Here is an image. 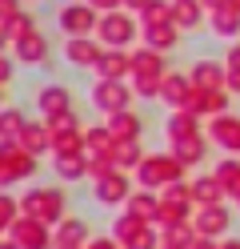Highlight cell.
I'll use <instances>...</instances> for the list:
<instances>
[{
    "mask_svg": "<svg viewBox=\"0 0 240 249\" xmlns=\"http://www.w3.org/2000/svg\"><path fill=\"white\" fill-rule=\"evenodd\" d=\"M200 121H204V117L188 113V108H172L168 121H164V141L172 145V141H188V137H200V133H204V129H200Z\"/></svg>",
    "mask_w": 240,
    "mask_h": 249,
    "instance_id": "d6986e66",
    "label": "cell"
},
{
    "mask_svg": "<svg viewBox=\"0 0 240 249\" xmlns=\"http://www.w3.org/2000/svg\"><path fill=\"white\" fill-rule=\"evenodd\" d=\"M184 173H188V165L168 149V153H144V161L136 165V173H132V177H136L140 189L160 193V189H168V185L184 181Z\"/></svg>",
    "mask_w": 240,
    "mask_h": 249,
    "instance_id": "6da1fadb",
    "label": "cell"
},
{
    "mask_svg": "<svg viewBox=\"0 0 240 249\" xmlns=\"http://www.w3.org/2000/svg\"><path fill=\"white\" fill-rule=\"evenodd\" d=\"M208 145H212V141H208V133H200V137H188V141H172L168 149H172L188 169H196V165L208 157Z\"/></svg>",
    "mask_w": 240,
    "mask_h": 249,
    "instance_id": "4316f807",
    "label": "cell"
},
{
    "mask_svg": "<svg viewBox=\"0 0 240 249\" xmlns=\"http://www.w3.org/2000/svg\"><path fill=\"white\" fill-rule=\"evenodd\" d=\"M228 92H232V97H240V72H228Z\"/></svg>",
    "mask_w": 240,
    "mask_h": 249,
    "instance_id": "bcb514c9",
    "label": "cell"
},
{
    "mask_svg": "<svg viewBox=\"0 0 240 249\" xmlns=\"http://www.w3.org/2000/svg\"><path fill=\"white\" fill-rule=\"evenodd\" d=\"M52 173L72 185V181H84L88 177V153H52Z\"/></svg>",
    "mask_w": 240,
    "mask_h": 249,
    "instance_id": "603a6c76",
    "label": "cell"
},
{
    "mask_svg": "<svg viewBox=\"0 0 240 249\" xmlns=\"http://www.w3.org/2000/svg\"><path fill=\"white\" fill-rule=\"evenodd\" d=\"M24 4H36V0H24Z\"/></svg>",
    "mask_w": 240,
    "mask_h": 249,
    "instance_id": "816d5d0a",
    "label": "cell"
},
{
    "mask_svg": "<svg viewBox=\"0 0 240 249\" xmlns=\"http://www.w3.org/2000/svg\"><path fill=\"white\" fill-rule=\"evenodd\" d=\"M36 108H40V121L64 117V113H72V92L64 85H40L36 89Z\"/></svg>",
    "mask_w": 240,
    "mask_h": 249,
    "instance_id": "2e32d148",
    "label": "cell"
},
{
    "mask_svg": "<svg viewBox=\"0 0 240 249\" xmlns=\"http://www.w3.org/2000/svg\"><path fill=\"white\" fill-rule=\"evenodd\" d=\"M8 237L20 245V249H56V233H52V225L36 221V217H24V213H20V221L8 229Z\"/></svg>",
    "mask_w": 240,
    "mask_h": 249,
    "instance_id": "8fae6325",
    "label": "cell"
},
{
    "mask_svg": "<svg viewBox=\"0 0 240 249\" xmlns=\"http://www.w3.org/2000/svg\"><path fill=\"white\" fill-rule=\"evenodd\" d=\"M56 249H68V245H56Z\"/></svg>",
    "mask_w": 240,
    "mask_h": 249,
    "instance_id": "db71d44e",
    "label": "cell"
},
{
    "mask_svg": "<svg viewBox=\"0 0 240 249\" xmlns=\"http://www.w3.org/2000/svg\"><path fill=\"white\" fill-rule=\"evenodd\" d=\"M88 4H92V8L104 17V12H116V8H124V0H88Z\"/></svg>",
    "mask_w": 240,
    "mask_h": 249,
    "instance_id": "7bdbcfd3",
    "label": "cell"
},
{
    "mask_svg": "<svg viewBox=\"0 0 240 249\" xmlns=\"http://www.w3.org/2000/svg\"><path fill=\"white\" fill-rule=\"evenodd\" d=\"M164 72H168L164 53L148 49V44L132 49V76H128V81H132L136 97H144V101H160V81H164Z\"/></svg>",
    "mask_w": 240,
    "mask_h": 249,
    "instance_id": "3957f363",
    "label": "cell"
},
{
    "mask_svg": "<svg viewBox=\"0 0 240 249\" xmlns=\"http://www.w3.org/2000/svg\"><path fill=\"white\" fill-rule=\"evenodd\" d=\"M128 197H132V173H124V169H116V173H108L100 181H92V201L104 205V209L124 205Z\"/></svg>",
    "mask_w": 240,
    "mask_h": 249,
    "instance_id": "7c38bea8",
    "label": "cell"
},
{
    "mask_svg": "<svg viewBox=\"0 0 240 249\" xmlns=\"http://www.w3.org/2000/svg\"><path fill=\"white\" fill-rule=\"evenodd\" d=\"M208 141H212L224 157H240V117L236 113H220V117H208Z\"/></svg>",
    "mask_w": 240,
    "mask_h": 249,
    "instance_id": "30bf717a",
    "label": "cell"
},
{
    "mask_svg": "<svg viewBox=\"0 0 240 249\" xmlns=\"http://www.w3.org/2000/svg\"><path fill=\"white\" fill-rule=\"evenodd\" d=\"M208 28L220 36V40H240V12L228 4L220 12H208Z\"/></svg>",
    "mask_w": 240,
    "mask_h": 249,
    "instance_id": "f1b7e54d",
    "label": "cell"
},
{
    "mask_svg": "<svg viewBox=\"0 0 240 249\" xmlns=\"http://www.w3.org/2000/svg\"><path fill=\"white\" fill-rule=\"evenodd\" d=\"M0 108H4V97H0Z\"/></svg>",
    "mask_w": 240,
    "mask_h": 249,
    "instance_id": "f5cc1de1",
    "label": "cell"
},
{
    "mask_svg": "<svg viewBox=\"0 0 240 249\" xmlns=\"http://www.w3.org/2000/svg\"><path fill=\"white\" fill-rule=\"evenodd\" d=\"M20 145L28 153H36V157H44V153H52V133H48V121H28V129L20 137Z\"/></svg>",
    "mask_w": 240,
    "mask_h": 249,
    "instance_id": "f546056e",
    "label": "cell"
},
{
    "mask_svg": "<svg viewBox=\"0 0 240 249\" xmlns=\"http://www.w3.org/2000/svg\"><path fill=\"white\" fill-rule=\"evenodd\" d=\"M56 24L64 36H96L100 28V12H96L88 0H68L60 12H56Z\"/></svg>",
    "mask_w": 240,
    "mask_h": 249,
    "instance_id": "ba28073f",
    "label": "cell"
},
{
    "mask_svg": "<svg viewBox=\"0 0 240 249\" xmlns=\"http://www.w3.org/2000/svg\"><path fill=\"white\" fill-rule=\"evenodd\" d=\"M144 33L140 28V17H132V12H104L100 17V28H96V40L104 44V49H132V40Z\"/></svg>",
    "mask_w": 240,
    "mask_h": 249,
    "instance_id": "5b68a950",
    "label": "cell"
},
{
    "mask_svg": "<svg viewBox=\"0 0 240 249\" xmlns=\"http://www.w3.org/2000/svg\"><path fill=\"white\" fill-rule=\"evenodd\" d=\"M144 44L156 49V53H172L176 44H180V28H176L172 20L168 24H148V28H144Z\"/></svg>",
    "mask_w": 240,
    "mask_h": 249,
    "instance_id": "83f0119b",
    "label": "cell"
},
{
    "mask_svg": "<svg viewBox=\"0 0 240 249\" xmlns=\"http://www.w3.org/2000/svg\"><path fill=\"white\" fill-rule=\"evenodd\" d=\"M144 161V145L140 141H112V165L124 173H136V165Z\"/></svg>",
    "mask_w": 240,
    "mask_h": 249,
    "instance_id": "1f68e13d",
    "label": "cell"
},
{
    "mask_svg": "<svg viewBox=\"0 0 240 249\" xmlns=\"http://www.w3.org/2000/svg\"><path fill=\"white\" fill-rule=\"evenodd\" d=\"M52 233H56V245H68V249H84V245L92 241L84 217H64V221H60Z\"/></svg>",
    "mask_w": 240,
    "mask_h": 249,
    "instance_id": "d4e9b609",
    "label": "cell"
},
{
    "mask_svg": "<svg viewBox=\"0 0 240 249\" xmlns=\"http://www.w3.org/2000/svg\"><path fill=\"white\" fill-rule=\"evenodd\" d=\"M192 249H220V241H212V237H196V245Z\"/></svg>",
    "mask_w": 240,
    "mask_h": 249,
    "instance_id": "7dc6e473",
    "label": "cell"
},
{
    "mask_svg": "<svg viewBox=\"0 0 240 249\" xmlns=\"http://www.w3.org/2000/svg\"><path fill=\"white\" fill-rule=\"evenodd\" d=\"M40 157L28 153L20 141H0V189H12V185H24L36 177Z\"/></svg>",
    "mask_w": 240,
    "mask_h": 249,
    "instance_id": "277c9868",
    "label": "cell"
},
{
    "mask_svg": "<svg viewBox=\"0 0 240 249\" xmlns=\"http://www.w3.org/2000/svg\"><path fill=\"white\" fill-rule=\"evenodd\" d=\"M108 233H112L124 249H160V225L140 221V217H132V213H120L116 221H112Z\"/></svg>",
    "mask_w": 240,
    "mask_h": 249,
    "instance_id": "8992f818",
    "label": "cell"
},
{
    "mask_svg": "<svg viewBox=\"0 0 240 249\" xmlns=\"http://www.w3.org/2000/svg\"><path fill=\"white\" fill-rule=\"evenodd\" d=\"M12 56H16V65H28V69H36L48 60V36L40 33V28H32L28 36H20L12 44Z\"/></svg>",
    "mask_w": 240,
    "mask_h": 249,
    "instance_id": "e0dca14e",
    "label": "cell"
},
{
    "mask_svg": "<svg viewBox=\"0 0 240 249\" xmlns=\"http://www.w3.org/2000/svg\"><path fill=\"white\" fill-rule=\"evenodd\" d=\"M212 173L220 177L224 189H228V201H240V157H224V161H216Z\"/></svg>",
    "mask_w": 240,
    "mask_h": 249,
    "instance_id": "d6a6232c",
    "label": "cell"
},
{
    "mask_svg": "<svg viewBox=\"0 0 240 249\" xmlns=\"http://www.w3.org/2000/svg\"><path fill=\"white\" fill-rule=\"evenodd\" d=\"M192 229H196V237L224 241L228 229H232V209L228 205H196V213H192Z\"/></svg>",
    "mask_w": 240,
    "mask_h": 249,
    "instance_id": "9c48e42d",
    "label": "cell"
},
{
    "mask_svg": "<svg viewBox=\"0 0 240 249\" xmlns=\"http://www.w3.org/2000/svg\"><path fill=\"white\" fill-rule=\"evenodd\" d=\"M84 249H124V245H120V241H116V237L108 233V237H92V241H88Z\"/></svg>",
    "mask_w": 240,
    "mask_h": 249,
    "instance_id": "b9f144b4",
    "label": "cell"
},
{
    "mask_svg": "<svg viewBox=\"0 0 240 249\" xmlns=\"http://www.w3.org/2000/svg\"><path fill=\"white\" fill-rule=\"evenodd\" d=\"M160 245H168V249H192V245H196V229H192V221L160 229Z\"/></svg>",
    "mask_w": 240,
    "mask_h": 249,
    "instance_id": "836d02e7",
    "label": "cell"
},
{
    "mask_svg": "<svg viewBox=\"0 0 240 249\" xmlns=\"http://www.w3.org/2000/svg\"><path fill=\"white\" fill-rule=\"evenodd\" d=\"M192 197H196V205H224L228 189L220 185L216 173H200V177H192Z\"/></svg>",
    "mask_w": 240,
    "mask_h": 249,
    "instance_id": "cb8c5ba5",
    "label": "cell"
},
{
    "mask_svg": "<svg viewBox=\"0 0 240 249\" xmlns=\"http://www.w3.org/2000/svg\"><path fill=\"white\" fill-rule=\"evenodd\" d=\"M20 213H24V209H20V197L8 193V189H0V237L20 221Z\"/></svg>",
    "mask_w": 240,
    "mask_h": 249,
    "instance_id": "d590c367",
    "label": "cell"
},
{
    "mask_svg": "<svg viewBox=\"0 0 240 249\" xmlns=\"http://www.w3.org/2000/svg\"><path fill=\"white\" fill-rule=\"evenodd\" d=\"M188 76H192L196 89H228V65L216 60V56H196Z\"/></svg>",
    "mask_w": 240,
    "mask_h": 249,
    "instance_id": "9a60e30c",
    "label": "cell"
},
{
    "mask_svg": "<svg viewBox=\"0 0 240 249\" xmlns=\"http://www.w3.org/2000/svg\"><path fill=\"white\" fill-rule=\"evenodd\" d=\"M160 249H168V245H160Z\"/></svg>",
    "mask_w": 240,
    "mask_h": 249,
    "instance_id": "11a10c76",
    "label": "cell"
},
{
    "mask_svg": "<svg viewBox=\"0 0 240 249\" xmlns=\"http://www.w3.org/2000/svg\"><path fill=\"white\" fill-rule=\"evenodd\" d=\"M200 4H204L208 12H220V8H228V4H232V0H200Z\"/></svg>",
    "mask_w": 240,
    "mask_h": 249,
    "instance_id": "ee69618b",
    "label": "cell"
},
{
    "mask_svg": "<svg viewBox=\"0 0 240 249\" xmlns=\"http://www.w3.org/2000/svg\"><path fill=\"white\" fill-rule=\"evenodd\" d=\"M112 141L116 137L108 133V124H84V153H112Z\"/></svg>",
    "mask_w": 240,
    "mask_h": 249,
    "instance_id": "e575fe53",
    "label": "cell"
},
{
    "mask_svg": "<svg viewBox=\"0 0 240 249\" xmlns=\"http://www.w3.org/2000/svg\"><path fill=\"white\" fill-rule=\"evenodd\" d=\"M104 56V44L96 36H68L64 40V60H68L72 69H96Z\"/></svg>",
    "mask_w": 240,
    "mask_h": 249,
    "instance_id": "5bb4252c",
    "label": "cell"
},
{
    "mask_svg": "<svg viewBox=\"0 0 240 249\" xmlns=\"http://www.w3.org/2000/svg\"><path fill=\"white\" fill-rule=\"evenodd\" d=\"M20 209H24V217H36V221L56 229L68 217V197H64L60 185H28L20 193Z\"/></svg>",
    "mask_w": 240,
    "mask_h": 249,
    "instance_id": "7a4b0ae2",
    "label": "cell"
},
{
    "mask_svg": "<svg viewBox=\"0 0 240 249\" xmlns=\"http://www.w3.org/2000/svg\"><path fill=\"white\" fill-rule=\"evenodd\" d=\"M232 8H236V12H240V0H232Z\"/></svg>",
    "mask_w": 240,
    "mask_h": 249,
    "instance_id": "f907efd6",
    "label": "cell"
},
{
    "mask_svg": "<svg viewBox=\"0 0 240 249\" xmlns=\"http://www.w3.org/2000/svg\"><path fill=\"white\" fill-rule=\"evenodd\" d=\"M220 249H240V237H224V241H220Z\"/></svg>",
    "mask_w": 240,
    "mask_h": 249,
    "instance_id": "c3c4849f",
    "label": "cell"
},
{
    "mask_svg": "<svg viewBox=\"0 0 240 249\" xmlns=\"http://www.w3.org/2000/svg\"><path fill=\"white\" fill-rule=\"evenodd\" d=\"M148 4H152V0H124V8H128V12H144Z\"/></svg>",
    "mask_w": 240,
    "mask_h": 249,
    "instance_id": "f6af8a7d",
    "label": "cell"
},
{
    "mask_svg": "<svg viewBox=\"0 0 240 249\" xmlns=\"http://www.w3.org/2000/svg\"><path fill=\"white\" fill-rule=\"evenodd\" d=\"M204 20H208V8L200 0H172V24L180 33H196V28H204Z\"/></svg>",
    "mask_w": 240,
    "mask_h": 249,
    "instance_id": "44dd1931",
    "label": "cell"
},
{
    "mask_svg": "<svg viewBox=\"0 0 240 249\" xmlns=\"http://www.w3.org/2000/svg\"><path fill=\"white\" fill-rule=\"evenodd\" d=\"M52 153H84V129L56 133V137H52Z\"/></svg>",
    "mask_w": 240,
    "mask_h": 249,
    "instance_id": "74e56055",
    "label": "cell"
},
{
    "mask_svg": "<svg viewBox=\"0 0 240 249\" xmlns=\"http://www.w3.org/2000/svg\"><path fill=\"white\" fill-rule=\"evenodd\" d=\"M224 65H228V72H240V40L228 44V53H224Z\"/></svg>",
    "mask_w": 240,
    "mask_h": 249,
    "instance_id": "60d3db41",
    "label": "cell"
},
{
    "mask_svg": "<svg viewBox=\"0 0 240 249\" xmlns=\"http://www.w3.org/2000/svg\"><path fill=\"white\" fill-rule=\"evenodd\" d=\"M192 89H196V85H192V76H188V72L168 69V72H164V81H160V101H164L168 108H180V105L192 97Z\"/></svg>",
    "mask_w": 240,
    "mask_h": 249,
    "instance_id": "ffe728a7",
    "label": "cell"
},
{
    "mask_svg": "<svg viewBox=\"0 0 240 249\" xmlns=\"http://www.w3.org/2000/svg\"><path fill=\"white\" fill-rule=\"evenodd\" d=\"M236 205H240V201H236Z\"/></svg>",
    "mask_w": 240,
    "mask_h": 249,
    "instance_id": "9f6ffc18",
    "label": "cell"
},
{
    "mask_svg": "<svg viewBox=\"0 0 240 249\" xmlns=\"http://www.w3.org/2000/svg\"><path fill=\"white\" fill-rule=\"evenodd\" d=\"M0 249H20V245H16V241L8 237V233H4V237H0Z\"/></svg>",
    "mask_w": 240,
    "mask_h": 249,
    "instance_id": "681fc988",
    "label": "cell"
},
{
    "mask_svg": "<svg viewBox=\"0 0 240 249\" xmlns=\"http://www.w3.org/2000/svg\"><path fill=\"white\" fill-rule=\"evenodd\" d=\"M24 129H28L24 108H16V105H4V108H0V141H20Z\"/></svg>",
    "mask_w": 240,
    "mask_h": 249,
    "instance_id": "4dcf8cb0",
    "label": "cell"
},
{
    "mask_svg": "<svg viewBox=\"0 0 240 249\" xmlns=\"http://www.w3.org/2000/svg\"><path fill=\"white\" fill-rule=\"evenodd\" d=\"M104 124H108V133L116 141H140V133H144V121H140L136 108H120V113L104 117Z\"/></svg>",
    "mask_w": 240,
    "mask_h": 249,
    "instance_id": "7402d4cb",
    "label": "cell"
},
{
    "mask_svg": "<svg viewBox=\"0 0 240 249\" xmlns=\"http://www.w3.org/2000/svg\"><path fill=\"white\" fill-rule=\"evenodd\" d=\"M140 17V28H148V24H168L172 20V0H152L144 12H136Z\"/></svg>",
    "mask_w": 240,
    "mask_h": 249,
    "instance_id": "8d00e7d4",
    "label": "cell"
},
{
    "mask_svg": "<svg viewBox=\"0 0 240 249\" xmlns=\"http://www.w3.org/2000/svg\"><path fill=\"white\" fill-rule=\"evenodd\" d=\"M16 76V56H8V53H0V89H4L8 81Z\"/></svg>",
    "mask_w": 240,
    "mask_h": 249,
    "instance_id": "ab89813d",
    "label": "cell"
},
{
    "mask_svg": "<svg viewBox=\"0 0 240 249\" xmlns=\"http://www.w3.org/2000/svg\"><path fill=\"white\" fill-rule=\"evenodd\" d=\"M108 173H116V165H112V153H88V181H100Z\"/></svg>",
    "mask_w": 240,
    "mask_h": 249,
    "instance_id": "f35d334b",
    "label": "cell"
},
{
    "mask_svg": "<svg viewBox=\"0 0 240 249\" xmlns=\"http://www.w3.org/2000/svg\"><path fill=\"white\" fill-rule=\"evenodd\" d=\"M124 213H132V217H140V221H152L156 225V213H160V193H152V189H132V197L124 201Z\"/></svg>",
    "mask_w": 240,
    "mask_h": 249,
    "instance_id": "484cf974",
    "label": "cell"
},
{
    "mask_svg": "<svg viewBox=\"0 0 240 249\" xmlns=\"http://www.w3.org/2000/svg\"><path fill=\"white\" fill-rule=\"evenodd\" d=\"M100 81H128L132 76V49H104L100 65L92 69Z\"/></svg>",
    "mask_w": 240,
    "mask_h": 249,
    "instance_id": "ac0fdd59",
    "label": "cell"
},
{
    "mask_svg": "<svg viewBox=\"0 0 240 249\" xmlns=\"http://www.w3.org/2000/svg\"><path fill=\"white\" fill-rule=\"evenodd\" d=\"M132 97H136L132 81H100V76H96V81H92V89H88L92 108H100L104 117L120 113V108H132Z\"/></svg>",
    "mask_w": 240,
    "mask_h": 249,
    "instance_id": "52a82bcc",
    "label": "cell"
},
{
    "mask_svg": "<svg viewBox=\"0 0 240 249\" xmlns=\"http://www.w3.org/2000/svg\"><path fill=\"white\" fill-rule=\"evenodd\" d=\"M0 28L8 33V40L16 44L20 36H28L36 20H32V12L24 8V0H0Z\"/></svg>",
    "mask_w": 240,
    "mask_h": 249,
    "instance_id": "4fadbf2b",
    "label": "cell"
}]
</instances>
